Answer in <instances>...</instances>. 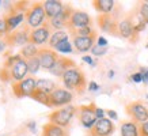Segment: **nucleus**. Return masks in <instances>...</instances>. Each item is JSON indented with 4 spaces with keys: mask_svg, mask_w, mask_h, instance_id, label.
Returning <instances> with one entry per match:
<instances>
[{
    "mask_svg": "<svg viewBox=\"0 0 148 136\" xmlns=\"http://www.w3.org/2000/svg\"><path fill=\"white\" fill-rule=\"evenodd\" d=\"M61 82L64 84V89L69 90L71 93L76 91L77 94H83L87 90V86H88L84 72L79 67H73L71 69H68L61 76Z\"/></svg>",
    "mask_w": 148,
    "mask_h": 136,
    "instance_id": "f257e3e1",
    "label": "nucleus"
},
{
    "mask_svg": "<svg viewBox=\"0 0 148 136\" xmlns=\"http://www.w3.org/2000/svg\"><path fill=\"white\" fill-rule=\"evenodd\" d=\"M76 113H77V108L73 106V105H68V106H64V108L56 109L54 112H52L49 114V122L67 129Z\"/></svg>",
    "mask_w": 148,
    "mask_h": 136,
    "instance_id": "f03ea898",
    "label": "nucleus"
},
{
    "mask_svg": "<svg viewBox=\"0 0 148 136\" xmlns=\"http://www.w3.org/2000/svg\"><path fill=\"white\" fill-rule=\"evenodd\" d=\"M46 14H45V10H44V5L42 3H34V4L27 10V14H26V26L29 29H38L41 27L44 23H46Z\"/></svg>",
    "mask_w": 148,
    "mask_h": 136,
    "instance_id": "7ed1b4c3",
    "label": "nucleus"
},
{
    "mask_svg": "<svg viewBox=\"0 0 148 136\" xmlns=\"http://www.w3.org/2000/svg\"><path fill=\"white\" fill-rule=\"evenodd\" d=\"M95 109L97 105L95 104H88V105H82L77 108V114H79V121L86 129L91 131L95 127V124L98 121V118L95 116Z\"/></svg>",
    "mask_w": 148,
    "mask_h": 136,
    "instance_id": "20e7f679",
    "label": "nucleus"
},
{
    "mask_svg": "<svg viewBox=\"0 0 148 136\" xmlns=\"http://www.w3.org/2000/svg\"><path fill=\"white\" fill-rule=\"evenodd\" d=\"M125 112L136 124L141 125L145 121H148V108L143 102H139V101L130 102L125 106Z\"/></svg>",
    "mask_w": 148,
    "mask_h": 136,
    "instance_id": "39448f33",
    "label": "nucleus"
},
{
    "mask_svg": "<svg viewBox=\"0 0 148 136\" xmlns=\"http://www.w3.org/2000/svg\"><path fill=\"white\" fill-rule=\"evenodd\" d=\"M12 91L15 97L23 98V97H30L37 91V79L34 76H27L22 82H16L12 84Z\"/></svg>",
    "mask_w": 148,
    "mask_h": 136,
    "instance_id": "423d86ee",
    "label": "nucleus"
},
{
    "mask_svg": "<svg viewBox=\"0 0 148 136\" xmlns=\"http://www.w3.org/2000/svg\"><path fill=\"white\" fill-rule=\"evenodd\" d=\"M88 26H92V19H91L90 15L87 12H84V11L75 10L71 15L69 22H68V33L83 29V27H88Z\"/></svg>",
    "mask_w": 148,
    "mask_h": 136,
    "instance_id": "0eeeda50",
    "label": "nucleus"
},
{
    "mask_svg": "<svg viewBox=\"0 0 148 136\" xmlns=\"http://www.w3.org/2000/svg\"><path fill=\"white\" fill-rule=\"evenodd\" d=\"M73 101V94L69 90L64 89V87H57L56 90L50 94V105L52 108H64L71 105V102Z\"/></svg>",
    "mask_w": 148,
    "mask_h": 136,
    "instance_id": "6e6552de",
    "label": "nucleus"
},
{
    "mask_svg": "<svg viewBox=\"0 0 148 136\" xmlns=\"http://www.w3.org/2000/svg\"><path fill=\"white\" fill-rule=\"evenodd\" d=\"M73 11H75V10L72 8L71 5H64L63 12L60 14V15H57L56 18L48 21L50 29H52L53 32H60V30H64L65 27L68 29V22H69L71 15Z\"/></svg>",
    "mask_w": 148,
    "mask_h": 136,
    "instance_id": "1a4fd4ad",
    "label": "nucleus"
},
{
    "mask_svg": "<svg viewBox=\"0 0 148 136\" xmlns=\"http://www.w3.org/2000/svg\"><path fill=\"white\" fill-rule=\"evenodd\" d=\"M50 36H52V29H50L49 23L46 22L38 29L32 30V33H30V42L36 44L37 46L45 45V44H49Z\"/></svg>",
    "mask_w": 148,
    "mask_h": 136,
    "instance_id": "9d476101",
    "label": "nucleus"
},
{
    "mask_svg": "<svg viewBox=\"0 0 148 136\" xmlns=\"http://www.w3.org/2000/svg\"><path fill=\"white\" fill-rule=\"evenodd\" d=\"M30 33H32V29H29V27H25L22 30H16V32L11 33L10 36H5L4 40L8 42L10 46H25L27 45L29 42H30Z\"/></svg>",
    "mask_w": 148,
    "mask_h": 136,
    "instance_id": "9b49d317",
    "label": "nucleus"
},
{
    "mask_svg": "<svg viewBox=\"0 0 148 136\" xmlns=\"http://www.w3.org/2000/svg\"><path fill=\"white\" fill-rule=\"evenodd\" d=\"M5 69H8L10 76H11V80H14L15 83H16V82H22L23 79H26L27 75H29L27 61L23 59V57L22 59H19L16 63H14L10 68H5Z\"/></svg>",
    "mask_w": 148,
    "mask_h": 136,
    "instance_id": "f8f14e48",
    "label": "nucleus"
},
{
    "mask_svg": "<svg viewBox=\"0 0 148 136\" xmlns=\"http://www.w3.org/2000/svg\"><path fill=\"white\" fill-rule=\"evenodd\" d=\"M57 52L54 49H50V48H42L38 52V59H40L41 63V69H45V71H50L52 67H53L56 61L58 60Z\"/></svg>",
    "mask_w": 148,
    "mask_h": 136,
    "instance_id": "ddd939ff",
    "label": "nucleus"
},
{
    "mask_svg": "<svg viewBox=\"0 0 148 136\" xmlns=\"http://www.w3.org/2000/svg\"><path fill=\"white\" fill-rule=\"evenodd\" d=\"M98 26L103 33H108L112 36L118 37V32H117V26H118V21L116 19L114 15L109 14V15H98Z\"/></svg>",
    "mask_w": 148,
    "mask_h": 136,
    "instance_id": "4468645a",
    "label": "nucleus"
},
{
    "mask_svg": "<svg viewBox=\"0 0 148 136\" xmlns=\"http://www.w3.org/2000/svg\"><path fill=\"white\" fill-rule=\"evenodd\" d=\"M116 131V125L110 118L105 117L101 118L97 121L95 127L90 131V133L92 136H112Z\"/></svg>",
    "mask_w": 148,
    "mask_h": 136,
    "instance_id": "2eb2a0df",
    "label": "nucleus"
},
{
    "mask_svg": "<svg viewBox=\"0 0 148 136\" xmlns=\"http://www.w3.org/2000/svg\"><path fill=\"white\" fill-rule=\"evenodd\" d=\"M97 38H98L97 33L90 37H73L72 45L77 53H87V52H91L92 46L97 42Z\"/></svg>",
    "mask_w": 148,
    "mask_h": 136,
    "instance_id": "dca6fc26",
    "label": "nucleus"
},
{
    "mask_svg": "<svg viewBox=\"0 0 148 136\" xmlns=\"http://www.w3.org/2000/svg\"><path fill=\"white\" fill-rule=\"evenodd\" d=\"M117 32H118V37L121 38H125V40H129L132 42H136L135 36L137 37V34L135 33V29H133V25L130 22L129 16L118 21V26H117Z\"/></svg>",
    "mask_w": 148,
    "mask_h": 136,
    "instance_id": "f3484780",
    "label": "nucleus"
},
{
    "mask_svg": "<svg viewBox=\"0 0 148 136\" xmlns=\"http://www.w3.org/2000/svg\"><path fill=\"white\" fill-rule=\"evenodd\" d=\"M73 67H77L73 60L68 59V57H58V60L56 61V64L52 67V69H50L49 72L56 78H61L68 69H71Z\"/></svg>",
    "mask_w": 148,
    "mask_h": 136,
    "instance_id": "a211bd4d",
    "label": "nucleus"
},
{
    "mask_svg": "<svg viewBox=\"0 0 148 136\" xmlns=\"http://www.w3.org/2000/svg\"><path fill=\"white\" fill-rule=\"evenodd\" d=\"M42 5L45 10L46 18L53 19L63 12L65 4H63V1H60V0H45V1H42Z\"/></svg>",
    "mask_w": 148,
    "mask_h": 136,
    "instance_id": "6ab92c4d",
    "label": "nucleus"
},
{
    "mask_svg": "<svg viewBox=\"0 0 148 136\" xmlns=\"http://www.w3.org/2000/svg\"><path fill=\"white\" fill-rule=\"evenodd\" d=\"M92 5L99 12V15H109L113 12V10L116 7V1L114 0H95Z\"/></svg>",
    "mask_w": 148,
    "mask_h": 136,
    "instance_id": "aec40b11",
    "label": "nucleus"
},
{
    "mask_svg": "<svg viewBox=\"0 0 148 136\" xmlns=\"http://www.w3.org/2000/svg\"><path fill=\"white\" fill-rule=\"evenodd\" d=\"M26 14H27V11H19V12H16V14H10L8 16H5L7 23H8L10 33H12L14 30H16L19 27V25H22V22L26 19Z\"/></svg>",
    "mask_w": 148,
    "mask_h": 136,
    "instance_id": "412c9836",
    "label": "nucleus"
},
{
    "mask_svg": "<svg viewBox=\"0 0 148 136\" xmlns=\"http://www.w3.org/2000/svg\"><path fill=\"white\" fill-rule=\"evenodd\" d=\"M42 136H69L65 128L57 127L52 122H46L42 127Z\"/></svg>",
    "mask_w": 148,
    "mask_h": 136,
    "instance_id": "4be33fe9",
    "label": "nucleus"
},
{
    "mask_svg": "<svg viewBox=\"0 0 148 136\" xmlns=\"http://www.w3.org/2000/svg\"><path fill=\"white\" fill-rule=\"evenodd\" d=\"M121 136H140V125L135 121H124L120 128Z\"/></svg>",
    "mask_w": 148,
    "mask_h": 136,
    "instance_id": "5701e85b",
    "label": "nucleus"
},
{
    "mask_svg": "<svg viewBox=\"0 0 148 136\" xmlns=\"http://www.w3.org/2000/svg\"><path fill=\"white\" fill-rule=\"evenodd\" d=\"M57 89L56 83L50 79H45V78H41V79H37V90L42 91L45 94H52L54 90Z\"/></svg>",
    "mask_w": 148,
    "mask_h": 136,
    "instance_id": "b1692460",
    "label": "nucleus"
},
{
    "mask_svg": "<svg viewBox=\"0 0 148 136\" xmlns=\"http://www.w3.org/2000/svg\"><path fill=\"white\" fill-rule=\"evenodd\" d=\"M38 52H40V48H38L36 44L29 42L27 45H25L22 49H21V56H22L25 60H29V59H33V57L38 56Z\"/></svg>",
    "mask_w": 148,
    "mask_h": 136,
    "instance_id": "393cba45",
    "label": "nucleus"
},
{
    "mask_svg": "<svg viewBox=\"0 0 148 136\" xmlns=\"http://www.w3.org/2000/svg\"><path fill=\"white\" fill-rule=\"evenodd\" d=\"M68 37H69V33L65 32V30L53 32L52 33V36H50V40H49V48L50 49H54L57 44H60V42L68 40Z\"/></svg>",
    "mask_w": 148,
    "mask_h": 136,
    "instance_id": "a878e982",
    "label": "nucleus"
},
{
    "mask_svg": "<svg viewBox=\"0 0 148 136\" xmlns=\"http://www.w3.org/2000/svg\"><path fill=\"white\" fill-rule=\"evenodd\" d=\"M129 19H130V22H132V25H133V29H135L136 34H139V33H141L143 30H145L147 25L141 21L139 12H135V15H129Z\"/></svg>",
    "mask_w": 148,
    "mask_h": 136,
    "instance_id": "bb28decb",
    "label": "nucleus"
},
{
    "mask_svg": "<svg viewBox=\"0 0 148 136\" xmlns=\"http://www.w3.org/2000/svg\"><path fill=\"white\" fill-rule=\"evenodd\" d=\"M32 98L34 101H37V102H40V104L48 106V108H52V105H50V95L49 94H45V93H42V91L37 90L36 93L32 95Z\"/></svg>",
    "mask_w": 148,
    "mask_h": 136,
    "instance_id": "cd10ccee",
    "label": "nucleus"
},
{
    "mask_svg": "<svg viewBox=\"0 0 148 136\" xmlns=\"http://www.w3.org/2000/svg\"><path fill=\"white\" fill-rule=\"evenodd\" d=\"M27 61V67H29V73L34 76L37 75V72L41 69V63H40V59H38V56L36 57H33V59H29L26 60Z\"/></svg>",
    "mask_w": 148,
    "mask_h": 136,
    "instance_id": "c85d7f7f",
    "label": "nucleus"
},
{
    "mask_svg": "<svg viewBox=\"0 0 148 136\" xmlns=\"http://www.w3.org/2000/svg\"><path fill=\"white\" fill-rule=\"evenodd\" d=\"M54 50L57 52V53H63V54H68V53H72L73 52V45H72L69 40H65L63 42H60L56 45Z\"/></svg>",
    "mask_w": 148,
    "mask_h": 136,
    "instance_id": "c756f323",
    "label": "nucleus"
},
{
    "mask_svg": "<svg viewBox=\"0 0 148 136\" xmlns=\"http://www.w3.org/2000/svg\"><path fill=\"white\" fill-rule=\"evenodd\" d=\"M95 30L92 29V26H88V27H83V29H79V30H75V32H71L72 37H90L92 34H95Z\"/></svg>",
    "mask_w": 148,
    "mask_h": 136,
    "instance_id": "7c9ffc66",
    "label": "nucleus"
},
{
    "mask_svg": "<svg viewBox=\"0 0 148 136\" xmlns=\"http://www.w3.org/2000/svg\"><path fill=\"white\" fill-rule=\"evenodd\" d=\"M137 12H139V15H140V18H141V21H143L145 25H148V5L145 4L144 1H143V3H140Z\"/></svg>",
    "mask_w": 148,
    "mask_h": 136,
    "instance_id": "2f4dec72",
    "label": "nucleus"
},
{
    "mask_svg": "<svg viewBox=\"0 0 148 136\" xmlns=\"http://www.w3.org/2000/svg\"><path fill=\"white\" fill-rule=\"evenodd\" d=\"M106 53H108V46H99L95 44V45L92 46V49H91V54L95 56V57H102V56H105Z\"/></svg>",
    "mask_w": 148,
    "mask_h": 136,
    "instance_id": "473e14b6",
    "label": "nucleus"
},
{
    "mask_svg": "<svg viewBox=\"0 0 148 136\" xmlns=\"http://www.w3.org/2000/svg\"><path fill=\"white\" fill-rule=\"evenodd\" d=\"M7 33H10L7 19H5V18H0V36L5 37V34H7Z\"/></svg>",
    "mask_w": 148,
    "mask_h": 136,
    "instance_id": "72a5a7b5",
    "label": "nucleus"
},
{
    "mask_svg": "<svg viewBox=\"0 0 148 136\" xmlns=\"http://www.w3.org/2000/svg\"><path fill=\"white\" fill-rule=\"evenodd\" d=\"M82 60H83V63L88 64V65H90V67H92V68L97 65V61L94 60V57H91V54H83Z\"/></svg>",
    "mask_w": 148,
    "mask_h": 136,
    "instance_id": "f704fd0d",
    "label": "nucleus"
},
{
    "mask_svg": "<svg viewBox=\"0 0 148 136\" xmlns=\"http://www.w3.org/2000/svg\"><path fill=\"white\" fill-rule=\"evenodd\" d=\"M139 72L141 73V76H143V83L145 86H148V68L147 67H140Z\"/></svg>",
    "mask_w": 148,
    "mask_h": 136,
    "instance_id": "c9c22d12",
    "label": "nucleus"
},
{
    "mask_svg": "<svg viewBox=\"0 0 148 136\" xmlns=\"http://www.w3.org/2000/svg\"><path fill=\"white\" fill-rule=\"evenodd\" d=\"M129 79H130V82H133V83H143V76H141L140 72L132 73L129 76Z\"/></svg>",
    "mask_w": 148,
    "mask_h": 136,
    "instance_id": "e433bc0d",
    "label": "nucleus"
},
{
    "mask_svg": "<svg viewBox=\"0 0 148 136\" xmlns=\"http://www.w3.org/2000/svg\"><path fill=\"white\" fill-rule=\"evenodd\" d=\"M87 89H88V91H92V93H95V91H98L99 89H101V86H99L97 82L91 80V82H88V86H87Z\"/></svg>",
    "mask_w": 148,
    "mask_h": 136,
    "instance_id": "4c0bfd02",
    "label": "nucleus"
},
{
    "mask_svg": "<svg viewBox=\"0 0 148 136\" xmlns=\"http://www.w3.org/2000/svg\"><path fill=\"white\" fill-rule=\"evenodd\" d=\"M106 116H108V118H110L112 121H117L118 120V114H117L116 110H106Z\"/></svg>",
    "mask_w": 148,
    "mask_h": 136,
    "instance_id": "58836bf2",
    "label": "nucleus"
},
{
    "mask_svg": "<svg viewBox=\"0 0 148 136\" xmlns=\"http://www.w3.org/2000/svg\"><path fill=\"white\" fill-rule=\"evenodd\" d=\"M140 136H148V121L140 125Z\"/></svg>",
    "mask_w": 148,
    "mask_h": 136,
    "instance_id": "ea45409f",
    "label": "nucleus"
},
{
    "mask_svg": "<svg viewBox=\"0 0 148 136\" xmlns=\"http://www.w3.org/2000/svg\"><path fill=\"white\" fill-rule=\"evenodd\" d=\"M97 45H99V46H108L109 45V41L106 40L103 36H98V38H97Z\"/></svg>",
    "mask_w": 148,
    "mask_h": 136,
    "instance_id": "a19ab883",
    "label": "nucleus"
},
{
    "mask_svg": "<svg viewBox=\"0 0 148 136\" xmlns=\"http://www.w3.org/2000/svg\"><path fill=\"white\" fill-rule=\"evenodd\" d=\"M105 114H106V110H103L102 108H98V106H97V109H95V116H97V118H98V120L105 118Z\"/></svg>",
    "mask_w": 148,
    "mask_h": 136,
    "instance_id": "79ce46f5",
    "label": "nucleus"
},
{
    "mask_svg": "<svg viewBox=\"0 0 148 136\" xmlns=\"http://www.w3.org/2000/svg\"><path fill=\"white\" fill-rule=\"evenodd\" d=\"M27 128L30 129V132H33V133H36V131H37V122H36V121H30V122H27Z\"/></svg>",
    "mask_w": 148,
    "mask_h": 136,
    "instance_id": "37998d69",
    "label": "nucleus"
},
{
    "mask_svg": "<svg viewBox=\"0 0 148 136\" xmlns=\"http://www.w3.org/2000/svg\"><path fill=\"white\" fill-rule=\"evenodd\" d=\"M7 46H10V45H8V42H7L4 38H3V40H0V53H1V52H4Z\"/></svg>",
    "mask_w": 148,
    "mask_h": 136,
    "instance_id": "c03bdc74",
    "label": "nucleus"
},
{
    "mask_svg": "<svg viewBox=\"0 0 148 136\" xmlns=\"http://www.w3.org/2000/svg\"><path fill=\"white\" fill-rule=\"evenodd\" d=\"M114 75H116V73H114V71H113V69H110V71L108 72L109 79H113V78H114Z\"/></svg>",
    "mask_w": 148,
    "mask_h": 136,
    "instance_id": "a18cd8bd",
    "label": "nucleus"
},
{
    "mask_svg": "<svg viewBox=\"0 0 148 136\" xmlns=\"http://www.w3.org/2000/svg\"><path fill=\"white\" fill-rule=\"evenodd\" d=\"M144 3H145V4H147V5H148V0H145V1H144Z\"/></svg>",
    "mask_w": 148,
    "mask_h": 136,
    "instance_id": "49530a36",
    "label": "nucleus"
},
{
    "mask_svg": "<svg viewBox=\"0 0 148 136\" xmlns=\"http://www.w3.org/2000/svg\"><path fill=\"white\" fill-rule=\"evenodd\" d=\"M86 136H92V135H91V133H87V135H86Z\"/></svg>",
    "mask_w": 148,
    "mask_h": 136,
    "instance_id": "de8ad7c7",
    "label": "nucleus"
},
{
    "mask_svg": "<svg viewBox=\"0 0 148 136\" xmlns=\"http://www.w3.org/2000/svg\"><path fill=\"white\" fill-rule=\"evenodd\" d=\"M145 48H147V49H148V44H147V45H145Z\"/></svg>",
    "mask_w": 148,
    "mask_h": 136,
    "instance_id": "09e8293b",
    "label": "nucleus"
},
{
    "mask_svg": "<svg viewBox=\"0 0 148 136\" xmlns=\"http://www.w3.org/2000/svg\"><path fill=\"white\" fill-rule=\"evenodd\" d=\"M0 5H1V0H0Z\"/></svg>",
    "mask_w": 148,
    "mask_h": 136,
    "instance_id": "8fccbe9b",
    "label": "nucleus"
}]
</instances>
